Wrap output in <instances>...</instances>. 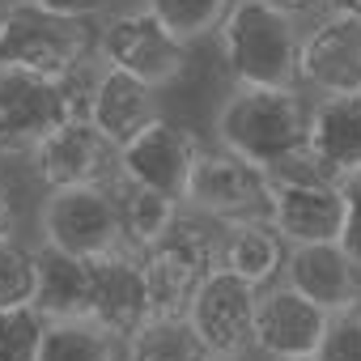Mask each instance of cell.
I'll return each instance as SVG.
<instances>
[{
	"label": "cell",
	"mask_w": 361,
	"mask_h": 361,
	"mask_svg": "<svg viewBox=\"0 0 361 361\" xmlns=\"http://www.w3.org/2000/svg\"><path fill=\"white\" fill-rule=\"evenodd\" d=\"M314 94L302 85H238L217 111V145L272 170L310 145Z\"/></svg>",
	"instance_id": "cell-1"
},
{
	"label": "cell",
	"mask_w": 361,
	"mask_h": 361,
	"mask_svg": "<svg viewBox=\"0 0 361 361\" xmlns=\"http://www.w3.org/2000/svg\"><path fill=\"white\" fill-rule=\"evenodd\" d=\"M302 22L268 0H234L217 43L238 85H302Z\"/></svg>",
	"instance_id": "cell-2"
},
{
	"label": "cell",
	"mask_w": 361,
	"mask_h": 361,
	"mask_svg": "<svg viewBox=\"0 0 361 361\" xmlns=\"http://www.w3.org/2000/svg\"><path fill=\"white\" fill-rule=\"evenodd\" d=\"M98 56V22L47 9L39 0H18L0 30V64L43 77H85Z\"/></svg>",
	"instance_id": "cell-3"
},
{
	"label": "cell",
	"mask_w": 361,
	"mask_h": 361,
	"mask_svg": "<svg viewBox=\"0 0 361 361\" xmlns=\"http://www.w3.org/2000/svg\"><path fill=\"white\" fill-rule=\"evenodd\" d=\"M85 77H43L0 64V157H30L51 132L85 115Z\"/></svg>",
	"instance_id": "cell-4"
},
{
	"label": "cell",
	"mask_w": 361,
	"mask_h": 361,
	"mask_svg": "<svg viewBox=\"0 0 361 361\" xmlns=\"http://www.w3.org/2000/svg\"><path fill=\"white\" fill-rule=\"evenodd\" d=\"M39 234L47 247H60L81 259H106L119 251H136L128 243L115 183L47 188L43 209H39Z\"/></svg>",
	"instance_id": "cell-5"
},
{
	"label": "cell",
	"mask_w": 361,
	"mask_h": 361,
	"mask_svg": "<svg viewBox=\"0 0 361 361\" xmlns=\"http://www.w3.org/2000/svg\"><path fill=\"white\" fill-rule=\"evenodd\" d=\"M272 200H276V183L264 166H255L251 157L226 145H204L192 170L183 209L204 213L221 226H238V221L272 217Z\"/></svg>",
	"instance_id": "cell-6"
},
{
	"label": "cell",
	"mask_w": 361,
	"mask_h": 361,
	"mask_svg": "<svg viewBox=\"0 0 361 361\" xmlns=\"http://www.w3.org/2000/svg\"><path fill=\"white\" fill-rule=\"evenodd\" d=\"M98 60L140 77L153 90H170L192 68V43H183L153 9L140 5L98 22Z\"/></svg>",
	"instance_id": "cell-7"
},
{
	"label": "cell",
	"mask_w": 361,
	"mask_h": 361,
	"mask_svg": "<svg viewBox=\"0 0 361 361\" xmlns=\"http://www.w3.org/2000/svg\"><path fill=\"white\" fill-rule=\"evenodd\" d=\"M255 314H259V289L234 276L230 268L209 272L188 306V319L196 323L213 357L255 353Z\"/></svg>",
	"instance_id": "cell-8"
},
{
	"label": "cell",
	"mask_w": 361,
	"mask_h": 361,
	"mask_svg": "<svg viewBox=\"0 0 361 361\" xmlns=\"http://www.w3.org/2000/svg\"><path fill=\"white\" fill-rule=\"evenodd\" d=\"M200 136L174 119H153L132 145L119 149V174L132 178V183H145L153 192H166L183 204L188 183H192V170L200 157Z\"/></svg>",
	"instance_id": "cell-9"
},
{
	"label": "cell",
	"mask_w": 361,
	"mask_h": 361,
	"mask_svg": "<svg viewBox=\"0 0 361 361\" xmlns=\"http://www.w3.org/2000/svg\"><path fill=\"white\" fill-rule=\"evenodd\" d=\"M30 166H35L43 188L115 183L119 178V149L90 123V115H77L30 153Z\"/></svg>",
	"instance_id": "cell-10"
},
{
	"label": "cell",
	"mask_w": 361,
	"mask_h": 361,
	"mask_svg": "<svg viewBox=\"0 0 361 361\" xmlns=\"http://www.w3.org/2000/svg\"><path fill=\"white\" fill-rule=\"evenodd\" d=\"M302 90L314 98L361 90V18L327 9L302 35Z\"/></svg>",
	"instance_id": "cell-11"
},
{
	"label": "cell",
	"mask_w": 361,
	"mask_h": 361,
	"mask_svg": "<svg viewBox=\"0 0 361 361\" xmlns=\"http://www.w3.org/2000/svg\"><path fill=\"white\" fill-rule=\"evenodd\" d=\"M327 310L314 306L306 293H298L289 281H276L259 289V314H255V357L264 361H289V357H314Z\"/></svg>",
	"instance_id": "cell-12"
},
{
	"label": "cell",
	"mask_w": 361,
	"mask_h": 361,
	"mask_svg": "<svg viewBox=\"0 0 361 361\" xmlns=\"http://www.w3.org/2000/svg\"><path fill=\"white\" fill-rule=\"evenodd\" d=\"M85 115L115 149H123L153 119H161V90H153L140 77L98 60V73L85 85Z\"/></svg>",
	"instance_id": "cell-13"
},
{
	"label": "cell",
	"mask_w": 361,
	"mask_h": 361,
	"mask_svg": "<svg viewBox=\"0 0 361 361\" xmlns=\"http://www.w3.org/2000/svg\"><path fill=\"white\" fill-rule=\"evenodd\" d=\"M272 221L293 247H302V243H340L344 238V192H340V178L276 183Z\"/></svg>",
	"instance_id": "cell-14"
},
{
	"label": "cell",
	"mask_w": 361,
	"mask_h": 361,
	"mask_svg": "<svg viewBox=\"0 0 361 361\" xmlns=\"http://www.w3.org/2000/svg\"><path fill=\"white\" fill-rule=\"evenodd\" d=\"M285 281L306 293L327 314L361 306V264L344 251V243H302L289 251Z\"/></svg>",
	"instance_id": "cell-15"
},
{
	"label": "cell",
	"mask_w": 361,
	"mask_h": 361,
	"mask_svg": "<svg viewBox=\"0 0 361 361\" xmlns=\"http://www.w3.org/2000/svg\"><path fill=\"white\" fill-rule=\"evenodd\" d=\"M153 314L149 281L140 251H119L106 259H94V323L128 340L145 319Z\"/></svg>",
	"instance_id": "cell-16"
},
{
	"label": "cell",
	"mask_w": 361,
	"mask_h": 361,
	"mask_svg": "<svg viewBox=\"0 0 361 361\" xmlns=\"http://www.w3.org/2000/svg\"><path fill=\"white\" fill-rule=\"evenodd\" d=\"M35 306L47 323L94 319V259L68 255L60 247L39 243V293Z\"/></svg>",
	"instance_id": "cell-17"
},
{
	"label": "cell",
	"mask_w": 361,
	"mask_h": 361,
	"mask_svg": "<svg viewBox=\"0 0 361 361\" xmlns=\"http://www.w3.org/2000/svg\"><path fill=\"white\" fill-rule=\"evenodd\" d=\"M310 153L323 161L331 178L361 170V90L314 98L310 115Z\"/></svg>",
	"instance_id": "cell-18"
},
{
	"label": "cell",
	"mask_w": 361,
	"mask_h": 361,
	"mask_svg": "<svg viewBox=\"0 0 361 361\" xmlns=\"http://www.w3.org/2000/svg\"><path fill=\"white\" fill-rule=\"evenodd\" d=\"M289 251H293V243L276 230L272 217H264V221H238V226H226L221 268H230L234 276L251 281L255 289H268V285L285 281Z\"/></svg>",
	"instance_id": "cell-19"
},
{
	"label": "cell",
	"mask_w": 361,
	"mask_h": 361,
	"mask_svg": "<svg viewBox=\"0 0 361 361\" xmlns=\"http://www.w3.org/2000/svg\"><path fill=\"white\" fill-rule=\"evenodd\" d=\"M123 361H213L188 314H149L128 340Z\"/></svg>",
	"instance_id": "cell-20"
},
{
	"label": "cell",
	"mask_w": 361,
	"mask_h": 361,
	"mask_svg": "<svg viewBox=\"0 0 361 361\" xmlns=\"http://www.w3.org/2000/svg\"><path fill=\"white\" fill-rule=\"evenodd\" d=\"M115 192H119V209H123L128 243H132L136 251L153 247V243L174 226V217L183 213V204H178L174 196L153 192V188H145V183H132V178H123V174L115 178Z\"/></svg>",
	"instance_id": "cell-21"
},
{
	"label": "cell",
	"mask_w": 361,
	"mask_h": 361,
	"mask_svg": "<svg viewBox=\"0 0 361 361\" xmlns=\"http://www.w3.org/2000/svg\"><path fill=\"white\" fill-rule=\"evenodd\" d=\"M39 361H123V340L94 319L47 323Z\"/></svg>",
	"instance_id": "cell-22"
},
{
	"label": "cell",
	"mask_w": 361,
	"mask_h": 361,
	"mask_svg": "<svg viewBox=\"0 0 361 361\" xmlns=\"http://www.w3.org/2000/svg\"><path fill=\"white\" fill-rule=\"evenodd\" d=\"M145 9H153L178 39L200 47L209 39H217V30L226 26L234 0H145Z\"/></svg>",
	"instance_id": "cell-23"
},
{
	"label": "cell",
	"mask_w": 361,
	"mask_h": 361,
	"mask_svg": "<svg viewBox=\"0 0 361 361\" xmlns=\"http://www.w3.org/2000/svg\"><path fill=\"white\" fill-rule=\"evenodd\" d=\"M35 293H39V247H26L13 234L0 238V310L35 306Z\"/></svg>",
	"instance_id": "cell-24"
},
{
	"label": "cell",
	"mask_w": 361,
	"mask_h": 361,
	"mask_svg": "<svg viewBox=\"0 0 361 361\" xmlns=\"http://www.w3.org/2000/svg\"><path fill=\"white\" fill-rule=\"evenodd\" d=\"M314 361H361V306L336 310L314 348Z\"/></svg>",
	"instance_id": "cell-25"
},
{
	"label": "cell",
	"mask_w": 361,
	"mask_h": 361,
	"mask_svg": "<svg viewBox=\"0 0 361 361\" xmlns=\"http://www.w3.org/2000/svg\"><path fill=\"white\" fill-rule=\"evenodd\" d=\"M340 192H344V251L361 264V170L340 178Z\"/></svg>",
	"instance_id": "cell-26"
},
{
	"label": "cell",
	"mask_w": 361,
	"mask_h": 361,
	"mask_svg": "<svg viewBox=\"0 0 361 361\" xmlns=\"http://www.w3.org/2000/svg\"><path fill=\"white\" fill-rule=\"evenodd\" d=\"M268 5L289 13V18H298V22H314V18H323L331 9V0H268Z\"/></svg>",
	"instance_id": "cell-27"
},
{
	"label": "cell",
	"mask_w": 361,
	"mask_h": 361,
	"mask_svg": "<svg viewBox=\"0 0 361 361\" xmlns=\"http://www.w3.org/2000/svg\"><path fill=\"white\" fill-rule=\"evenodd\" d=\"M47 9H60V13H77V18H102L111 9V0H39Z\"/></svg>",
	"instance_id": "cell-28"
},
{
	"label": "cell",
	"mask_w": 361,
	"mask_h": 361,
	"mask_svg": "<svg viewBox=\"0 0 361 361\" xmlns=\"http://www.w3.org/2000/svg\"><path fill=\"white\" fill-rule=\"evenodd\" d=\"M13 221H18L13 200H9V192H5V188H0V238H9V234H13Z\"/></svg>",
	"instance_id": "cell-29"
},
{
	"label": "cell",
	"mask_w": 361,
	"mask_h": 361,
	"mask_svg": "<svg viewBox=\"0 0 361 361\" xmlns=\"http://www.w3.org/2000/svg\"><path fill=\"white\" fill-rule=\"evenodd\" d=\"M331 9H340V13H357V18H361V0H331Z\"/></svg>",
	"instance_id": "cell-30"
},
{
	"label": "cell",
	"mask_w": 361,
	"mask_h": 361,
	"mask_svg": "<svg viewBox=\"0 0 361 361\" xmlns=\"http://www.w3.org/2000/svg\"><path fill=\"white\" fill-rule=\"evenodd\" d=\"M13 5H18V0H0V30H5V22H9V13H13Z\"/></svg>",
	"instance_id": "cell-31"
},
{
	"label": "cell",
	"mask_w": 361,
	"mask_h": 361,
	"mask_svg": "<svg viewBox=\"0 0 361 361\" xmlns=\"http://www.w3.org/2000/svg\"><path fill=\"white\" fill-rule=\"evenodd\" d=\"M255 353H243V357H213V361H251Z\"/></svg>",
	"instance_id": "cell-32"
},
{
	"label": "cell",
	"mask_w": 361,
	"mask_h": 361,
	"mask_svg": "<svg viewBox=\"0 0 361 361\" xmlns=\"http://www.w3.org/2000/svg\"><path fill=\"white\" fill-rule=\"evenodd\" d=\"M289 361H314V357H289Z\"/></svg>",
	"instance_id": "cell-33"
}]
</instances>
